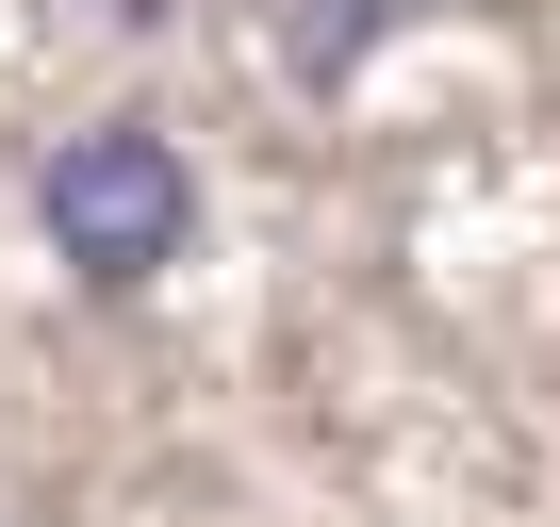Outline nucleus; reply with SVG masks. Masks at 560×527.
<instances>
[{"label":"nucleus","instance_id":"obj_2","mask_svg":"<svg viewBox=\"0 0 560 527\" xmlns=\"http://www.w3.org/2000/svg\"><path fill=\"white\" fill-rule=\"evenodd\" d=\"M363 17H396V0H330V34H314V67H347V34H363Z\"/></svg>","mask_w":560,"mask_h":527},{"label":"nucleus","instance_id":"obj_1","mask_svg":"<svg viewBox=\"0 0 560 527\" xmlns=\"http://www.w3.org/2000/svg\"><path fill=\"white\" fill-rule=\"evenodd\" d=\"M34 214H50V247L83 264L100 297H132V281H165V264L198 247V165H182V132H149V116H83V132L34 165Z\"/></svg>","mask_w":560,"mask_h":527}]
</instances>
